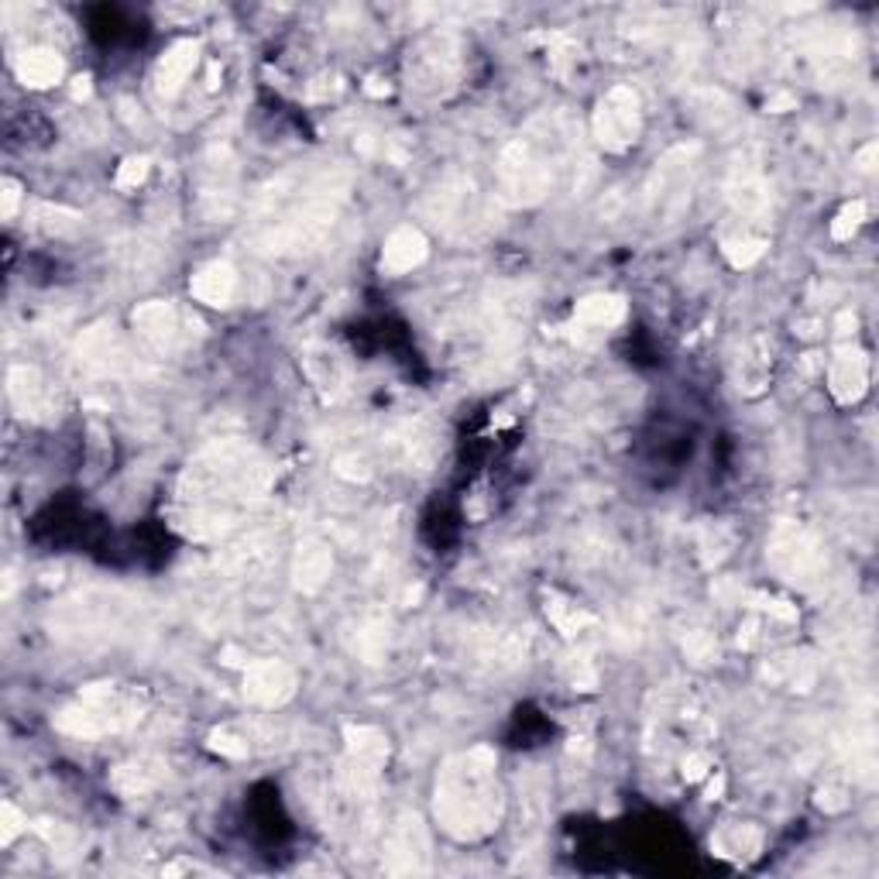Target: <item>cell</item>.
<instances>
[{"mask_svg":"<svg viewBox=\"0 0 879 879\" xmlns=\"http://www.w3.org/2000/svg\"><path fill=\"white\" fill-rule=\"evenodd\" d=\"M498 759L492 749L453 756L437 777V817L447 835L474 842L498 828L502 790L495 777Z\"/></svg>","mask_w":879,"mask_h":879,"instance_id":"1","label":"cell"},{"mask_svg":"<svg viewBox=\"0 0 879 879\" xmlns=\"http://www.w3.org/2000/svg\"><path fill=\"white\" fill-rule=\"evenodd\" d=\"M268 485V471L259 453L241 443H217L186 471L183 498L210 523L223 519V508L241 498L262 495Z\"/></svg>","mask_w":879,"mask_h":879,"instance_id":"2","label":"cell"},{"mask_svg":"<svg viewBox=\"0 0 879 879\" xmlns=\"http://www.w3.org/2000/svg\"><path fill=\"white\" fill-rule=\"evenodd\" d=\"M553 186V165L536 152L532 141H516L498 158V193L516 207L540 204Z\"/></svg>","mask_w":879,"mask_h":879,"instance_id":"3","label":"cell"},{"mask_svg":"<svg viewBox=\"0 0 879 879\" xmlns=\"http://www.w3.org/2000/svg\"><path fill=\"white\" fill-rule=\"evenodd\" d=\"M767 560L773 563V571L787 581L798 584H814L828 567V553L821 547L817 536L801 526V523H780L770 536Z\"/></svg>","mask_w":879,"mask_h":879,"instance_id":"4","label":"cell"},{"mask_svg":"<svg viewBox=\"0 0 879 879\" xmlns=\"http://www.w3.org/2000/svg\"><path fill=\"white\" fill-rule=\"evenodd\" d=\"M138 718V707L121 697L113 688H90L87 694H83L73 707H66V712H59V718H55V725H59L63 732H73V735H87V739H94V735H103V732H113V728H124L128 722Z\"/></svg>","mask_w":879,"mask_h":879,"instance_id":"5","label":"cell"},{"mask_svg":"<svg viewBox=\"0 0 879 879\" xmlns=\"http://www.w3.org/2000/svg\"><path fill=\"white\" fill-rule=\"evenodd\" d=\"M461 76V48L453 35H430L422 39L409 59V87L427 97H443L458 87Z\"/></svg>","mask_w":879,"mask_h":879,"instance_id":"6","label":"cell"},{"mask_svg":"<svg viewBox=\"0 0 879 879\" xmlns=\"http://www.w3.org/2000/svg\"><path fill=\"white\" fill-rule=\"evenodd\" d=\"M642 134L639 97L629 87H612L594 110V138L605 152H626Z\"/></svg>","mask_w":879,"mask_h":879,"instance_id":"7","label":"cell"},{"mask_svg":"<svg viewBox=\"0 0 879 879\" xmlns=\"http://www.w3.org/2000/svg\"><path fill=\"white\" fill-rule=\"evenodd\" d=\"M296 694V670L282 660H259L248 663L244 670V697L262 704V707H278Z\"/></svg>","mask_w":879,"mask_h":879,"instance_id":"8","label":"cell"},{"mask_svg":"<svg viewBox=\"0 0 879 879\" xmlns=\"http://www.w3.org/2000/svg\"><path fill=\"white\" fill-rule=\"evenodd\" d=\"M869 385V358L859 344L845 340L828 364V388L842 406H853L866 395Z\"/></svg>","mask_w":879,"mask_h":879,"instance_id":"9","label":"cell"},{"mask_svg":"<svg viewBox=\"0 0 879 879\" xmlns=\"http://www.w3.org/2000/svg\"><path fill=\"white\" fill-rule=\"evenodd\" d=\"M385 853H388V869L392 872H419L427 866V838H422V828L419 821L403 814L399 821L392 825L388 832V842H385Z\"/></svg>","mask_w":879,"mask_h":879,"instance_id":"10","label":"cell"},{"mask_svg":"<svg viewBox=\"0 0 879 879\" xmlns=\"http://www.w3.org/2000/svg\"><path fill=\"white\" fill-rule=\"evenodd\" d=\"M427 251H430V244H427V238H422L419 227H413V223L395 227V231L388 234V241H385V248H382V272L406 275V272L422 265Z\"/></svg>","mask_w":879,"mask_h":879,"instance_id":"11","label":"cell"},{"mask_svg":"<svg viewBox=\"0 0 879 879\" xmlns=\"http://www.w3.org/2000/svg\"><path fill=\"white\" fill-rule=\"evenodd\" d=\"M134 330L149 348L165 351V348H173L179 337V317L168 303H149L134 314Z\"/></svg>","mask_w":879,"mask_h":879,"instance_id":"12","label":"cell"},{"mask_svg":"<svg viewBox=\"0 0 879 879\" xmlns=\"http://www.w3.org/2000/svg\"><path fill=\"white\" fill-rule=\"evenodd\" d=\"M196 55H200V45H196V42H176L173 48L162 55L158 66H155V87H158V94L176 97L186 87V79L196 69Z\"/></svg>","mask_w":879,"mask_h":879,"instance_id":"13","label":"cell"},{"mask_svg":"<svg viewBox=\"0 0 879 879\" xmlns=\"http://www.w3.org/2000/svg\"><path fill=\"white\" fill-rule=\"evenodd\" d=\"M189 293L193 299H200L207 306H227L238 293V272L227 262H210L193 275Z\"/></svg>","mask_w":879,"mask_h":879,"instance_id":"14","label":"cell"},{"mask_svg":"<svg viewBox=\"0 0 879 879\" xmlns=\"http://www.w3.org/2000/svg\"><path fill=\"white\" fill-rule=\"evenodd\" d=\"M722 251L735 268H749L752 262L762 259V251H767V231H762L759 223L735 220V227L722 231Z\"/></svg>","mask_w":879,"mask_h":879,"instance_id":"15","label":"cell"},{"mask_svg":"<svg viewBox=\"0 0 879 879\" xmlns=\"http://www.w3.org/2000/svg\"><path fill=\"white\" fill-rule=\"evenodd\" d=\"M18 76L24 87H52V83L63 79V59L59 52L52 48H28L18 59Z\"/></svg>","mask_w":879,"mask_h":879,"instance_id":"16","label":"cell"},{"mask_svg":"<svg viewBox=\"0 0 879 879\" xmlns=\"http://www.w3.org/2000/svg\"><path fill=\"white\" fill-rule=\"evenodd\" d=\"M330 571H333V557H330V550H327L323 543H306V547H299V553H296V567H293L296 587H303V591H317V587L327 584Z\"/></svg>","mask_w":879,"mask_h":879,"instance_id":"17","label":"cell"},{"mask_svg":"<svg viewBox=\"0 0 879 879\" xmlns=\"http://www.w3.org/2000/svg\"><path fill=\"white\" fill-rule=\"evenodd\" d=\"M306 372L309 378H314V385L327 395H337L340 388H344L348 382V367L344 361H340L330 348H317V351H309L306 358Z\"/></svg>","mask_w":879,"mask_h":879,"instance_id":"18","label":"cell"},{"mask_svg":"<svg viewBox=\"0 0 879 879\" xmlns=\"http://www.w3.org/2000/svg\"><path fill=\"white\" fill-rule=\"evenodd\" d=\"M622 317H626V303L618 296H587L578 303V323L594 330H608L622 323Z\"/></svg>","mask_w":879,"mask_h":879,"instance_id":"19","label":"cell"},{"mask_svg":"<svg viewBox=\"0 0 879 879\" xmlns=\"http://www.w3.org/2000/svg\"><path fill=\"white\" fill-rule=\"evenodd\" d=\"M158 780H162V762H149V759L131 762V767H121L118 773H113V783H118V790L128 793V798L149 793Z\"/></svg>","mask_w":879,"mask_h":879,"instance_id":"20","label":"cell"},{"mask_svg":"<svg viewBox=\"0 0 879 879\" xmlns=\"http://www.w3.org/2000/svg\"><path fill=\"white\" fill-rule=\"evenodd\" d=\"M759 845H762V835L752 825H735V828L722 832L715 842L718 856H728V859H752L759 853Z\"/></svg>","mask_w":879,"mask_h":879,"instance_id":"21","label":"cell"},{"mask_svg":"<svg viewBox=\"0 0 879 879\" xmlns=\"http://www.w3.org/2000/svg\"><path fill=\"white\" fill-rule=\"evenodd\" d=\"M814 660L811 657H780L777 663H773V680H783L787 688H793V691H807L811 684H814Z\"/></svg>","mask_w":879,"mask_h":879,"instance_id":"22","label":"cell"},{"mask_svg":"<svg viewBox=\"0 0 879 879\" xmlns=\"http://www.w3.org/2000/svg\"><path fill=\"white\" fill-rule=\"evenodd\" d=\"M547 612H550V622L553 626L563 633V636H574V633H581L584 626H591V615L587 612H581L578 605H571V602H557V605H547Z\"/></svg>","mask_w":879,"mask_h":879,"instance_id":"23","label":"cell"},{"mask_svg":"<svg viewBox=\"0 0 879 879\" xmlns=\"http://www.w3.org/2000/svg\"><path fill=\"white\" fill-rule=\"evenodd\" d=\"M862 220H866V204H862V200L845 204V207L838 210V217L832 220V238H835V241H853V234L862 227Z\"/></svg>","mask_w":879,"mask_h":879,"instance_id":"24","label":"cell"},{"mask_svg":"<svg viewBox=\"0 0 879 879\" xmlns=\"http://www.w3.org/2000/svg\"><path fill=\"white\" fill-rule=\"evenodd\" d=\"M145 176H149V158H145V155L128 158V162L121 165V173H118V186H121V189H134V186L145 183Z\"/></svg>","mask_w":879,"mask_h":879,"instance_id":"25","label":"cell"},{"mask_svg":"<svg viewBox=\"0 0 879 879\" xmlns=\"http://www.w3.org/2000/svg\"><path fill=\"white\" fill-rule=\"evenodd\" d=\"M684 646H688V653H691L694 660H701V663L718 660V642H715L712 636H704V633H691Z\"/></svg>","mask_w":879,"mask_h":879,"instance_id":"26","label":"cell"},{"mask_svg":"<svg viewBox=\"0 0 879 879\" xmlns=\"http://www.w3.org/2000/svg\"><path fill=\"white\" fill-rule=\"evenodd\" d=\"M210 746H213L217 752H223V756H231V759L248 756V743L238 739V735H231V732H217L213 739H210Z\"/></svg>","mask_w":879,"mask_h":879,"instance_id":"27","label":"cell"},{"mask_svg":"<svg viewBox=\"0 0 879 879\" xmlns=\"http://www.w3.org/2000/svg\"><path fill=\"white\" fill-rule=\"evenodd\" d=\"M24 825H28V821L21 817V811H18L14 804H4V832H0V838H4V845H8V842H14V838L24 832Z\"/></svg>","mask_w":879,"mask_h":879,"instance_id":"28","label":"cell"},{"mask_svg":"<svg viewBox=\"0 0 879 879\" xmlns=\"http://www.w3.org/2000/svg\"><path fill=\"white\" fill-rule=\"evenodd\" d=\"M707 770H712V762H707V756H701V752H691V756L684 759V777H688V780H701Z\"/></svg>","mask_w":879,"mask_h":879,"instance_id":"29","label":"cell"},{"mask_svg":"<svg viewBox=\"0 0 879 879\" xmlns=\"http://www.w3.org/2000/svg\"><path fill=\"white\" fill-rule=\"evenodd\" d=\"M18 204H21V193H18V183H4V217H14V210H18Z\"/></svg>","mask_w":879,"mask_h":879,"instance_id":"30","label":"cell"},{"mask_svg":"<svg viewBox=\"0 0 879 879\" xmlns=\"http://www.w3.org/2000/svg\"><path fill=\"white\" fill-rule=\"evenodd\" d=\"M876 152H879V145H876V141H869V145L856 155V162H859L862 173H872V168H876Z\"/></svg>","mask_w":879,"mask_h":879,"instance_id":"31","label":"cell"}]
</instances>
